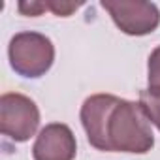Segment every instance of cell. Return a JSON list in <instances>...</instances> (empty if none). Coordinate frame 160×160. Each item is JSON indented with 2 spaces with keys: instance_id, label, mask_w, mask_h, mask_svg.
I'll return each instance as SVG.
<instances>
[{
  "instance_id": "6da1fadb",
  "label": "cell",
  "mask_w": 160,
  "mask_h": 160,
  "mask_svg": "<svg viewBox=\"0 0 160 160\" xmlns=\"http://www.w3.org/2000/svg\"><path fill=\"white\" fill-rule=\"evenodd\" d=\"M89 143L106 152L145 154L154 147L151 121L139 102L115 94H92L79 111Z\"/></svg>"
},
{
  "instance_id": "7a4b0ae2",
  "label": "cell",
  "mask_w": 160,
  "mask_h": 160,
  "mask_svg": "<svg viewBox=\"0 0 160 160\" xmlns=\"http://www.w3.org/2000/svg\"><path fill=\"white\" fill-rule=\"evenodd\" d=\"M8 58L12 70L25 79L45 75L55 62L53 42L40 32H19L10 40Z\"/></svg>"
},
{
  "instance_id": "3957f363",
  "label": "cell",
  "mask_w": 160,
  "mask_h": 160,
  "mask_svg": "<svg viewBox=\"0 0 160 160\" xmlns=\"http://www.w3.org/2000/svg\"><path fill=\"white\" fill-rule=\"evenodd\" d=\"M40 126V109L25 94L6 92L0 98V130L15 143L28 141Z\"/></svg>"
},
{
  "instance_id": "277c9868",
  "label": "cell",
  "mask_w": 160,
  "mask_h": 160,
  "mask_svg": "<svg viewBox=\"0 0 160 160\" xmlns=\"http://www.w3.org/2000/svg\"><path fill=\"white\" fill-rule=\"evenodd\" d=\"M117 28L128 36H147L160 25V10L147 0H102Z\"/></svg>"
},
{
  "instance_id": "5b68a950",
  "label": "cell",
  "mask_w": 160,
  "mask_h": 160,
  "mask_svg": "<svg viewBox=\"0 0 160 160\" xmlns=\"http://www.w3.org/2000/svg\"><path fill=\"white\" fill-rule=\"evenodd\" d=\"M77 141L72 128L64 122L45 124L32 145L34 160H73Z\"/></svg>"
},
{
  "instance_id": "8992f818",
  "label": "cell",
  "mask_w": 160,
  "mask_h": 160,
  "mask_svg": "<svg viewBox=\"0 0 160 160\" xmlns=\"http://www.w3.org/2000/svg\"><path fill=\"white\" fill-rule=\"evenodd\" d=\"M139 106L151 124L160 130V87H147L139 92Z\"/></svg>"
},
{
  "instance_id": "52a82bcc",
  "label": "cell",
  "mask_w": 160,
  "mask_h": 160,
  "mask_svg": "<svg viewBox=\"0 0 160 160\" xmlns=\"http://www.w3.org/2000/svg\"><path fill=\"white\" fill-rule=\"evenodd\" d=\"M147 79H149V87H160V45L149 55Z\"/></svg>"
},
{
  "instance_id": "ba28073f",
  "label": "cell",
  "mask_w": 160,
  "mask_h": 160,
  "mask_svg": "<svg viewBox=\"0 0 160 160\" xmlns=\"http://www.w3.org/2000/svg\"><path fill=\"white\" fill-rule=\"evenodd\" d=\"M45 4H47V10L58 17H70L77 8L83 6L81 2H45Z\"/></svg>"
},
{
  "instance_id": "9c48e42d",
  "label": "cell",
  "mask_w": 160,
  "mask_h": 160,
  "mask_svg": "<svg viewBox=\"0 0 160 160\" xmlns=\"http://www.w3.org/2000/svg\"><path fill=\"white\" fill-rule=\"evenodd\" d=\"M17 8L27 17H38V15H42L47 10V4L45 2H36V0H32V2H25L23 0V2L17 4Z\"/></svg>"
}]
</instances>
